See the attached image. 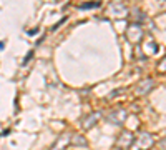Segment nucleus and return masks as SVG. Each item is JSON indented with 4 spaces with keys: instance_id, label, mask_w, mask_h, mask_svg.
I'll use <instances>...</instances> for the list:
<instances>
[{
    "instance_id": "9",
    "label": "nucleus",
    "mask_w": 166,
    "mask_h": 150,
    "mask_svg": "<svg viewBox=\"0 0 166 150\" xmlns=\"http://www.w3.org/2000/svg\"><path fill=\"white\" fill-rule=\"evenodd\" d=\"M71 145H75V147H87L88 142H87V139H85L83 135H80V134H75V135H71Z\"/></svg>"
},
{
    "instance_id": "10",
    "label": "nucleus",
    "mask_w": 166,
    "mask_h": 150,
    "mask_svg": "<svg viewBox=\"0 0 166 150\" xmlns=\"http://www.w3.org/2000/svg\"><path fill=\"white\" fill-rule=\"evenodd\" d=\"M100 5V2H88V3H83V5H80V8L82 10H85V8H93V7H98Z\"/></svg>"
},
{
    "instance_id": "1",
    "label": "nucleus",
    "mask_w": 166,
    "mask_h": 150,
    "mask_svg": "<svg viewBox=\"0 0 166 150\" xmlns=\"http://www.w3.org/2000/svg\"><path fill=\"white\" fill-rule=\"evenodd\" d=\"M133 143H134V150H148L151 147V145L155 143V140H153V135L151 134H148V132H141L140 135H138V139L136 140H133Z\"/></svg>"
},
{
    "instance_id": "4",
    "label": "nucleus",
    "mask_w": 166,
    "mask_h": 150,
    "mask_svg": "<svg viewBox=\"0 0 166 150\" xmlns=\"http://www.w3.org/2000/svg\"><path fill=\"white\" fill-rule=\"evenodd\" d=\"M153 87H155L153 78H145V80H141L136 85V94L138 95H146V94H150V92L153 90Z\"/></svg>"
},
{
    "instance_id": "6",
    "label": "nucleus",
    "mask_w": 166,
    "mask_h": 150,
    "mask_svg": "<svg viewBox=\"0 0 166 150\" xmlns=\"http://www.w3.org/2000/svg\"><path fill=\"white\" fill-rule=\"evenodd\" d=\"M70 142H71V135L70 134H63V135H60L57 139V142L53 143L52 150H65L70 145Z\"/></svg>"
},
{
    "instance_id": "8",
    "label": "nucleus",
    "mask_w": 166,
    "mask_h": 150,
    "mask_svg": "<svg viewBox=\"0 0 166 150\" xmlns=\"http://www.w3.org/2000/svg\"><path fill=\"white\" fill-rule=\"evenodd\" d=\"M133 134L131 132H123L121 135H120V139H118V147H130V145H133Z\"/></svg>"
},
{
    "instance_id": "11",
    "label": "nucleus",
    "mask_w": 166,
    "mask_h": 150,
    "mask_svg": "<svg viewBox=\"0 0 166 150\" xmlns=\"http://www.w3.org/2000/svg\"><path fill=\"white\" fill-rule=\"evenodd\" d=\"M158 70H160V72H166V57L161 60V64L158 65Z\"/></svg>"
},
{
    "instance_id": "12",
    "label": "nucleus",
    "mask_w": 166,
    "mask_h": 150,
    "mask_svg": "<svg viewBox=\"0 0 166 150\" xmlns=\"http://www.w3.org/2000/svg\"><path fill=\"white\" fill-rule=\"evenodd\" d=\"M32 57H33V52H30V54H28V55H27L25 59H23V65H27V64H28V62H30V59H32Z\"/></svg>"
},
{
    "instance_id": "5",
    "label": "nucleus",
    "mask_w": 166,
    "mask_h": 150,
    "mask_svg": "<svg viewBox=\"0 0 166 150\" xmlns=\"http://www.w3.org/2000/svg\"><path fill=\"white\" fill-rule=\"evenodd\" d=\"M125 118H126V110H123V108H116V110H113L111 113H108V122L115 123V125H120V123H123Z\"/></svg>"
},
{
    "instance_id": "13",
    "label": "nucleus",
    "mask_w": 166,
    "mask_h": 150,
    "mask_svg": "<svg viewBox=\"0 0 166 150\" xmlns=\"http://www.w3.org/2000/svg\"><path fill=\"white\" fill-rule=\"evenodd\" d=\"M160 147L163 148V150H166V137H164V139H161V140H160Z\"/></svg>"
},
{
    "instance_id": "3",
    "label": "nucleus",
    "mask_w": 166,
    "mask_h": 150,
    "mask_svg": "<svg viewBox=\"0 0 166 150\" xmlns=\"http://www.w3.org/2000/svg\"><path fill=\"white\" fill-rule=\"evenodd\" d=\"M108 10H110V14L113 15V17H125L128 14V8L126 5H125L123 2H113V3H110V7H108Z\"/></svg>"
},
{
    "instance_id": "7",
    "label": "nucleus",
    "mask_w": 166,
    "mask_h": 150,
    "mask_svg": "<svg viewBox=\"0 0 166 150\" xmlns=\"http://www.w3.org/2000/svg\"><path fill=\"white\" fill-rule=\"evenodd\" d=\"M100 118H101V112H93V113H90V115L83 120V129H85V130H90L93 125H96Z\"/></svg>"
},
{
    "instance_id": "2",
    "label": "nucleus",
    "mask_w": 166,
    "mask_h": 150,
    "mask_svg": "<svg viewBox=\"0 0 166 150\" xmlns=\"http://www.w3.org/2000/svg\"><path fill=\"white\" fill-rule=\"evenodd\" d=\"M126 37L134 43L140 42L143 38V29L140 27V24H131L130 25V27L126 29Z\"/></svg>"
}]
</instances>
